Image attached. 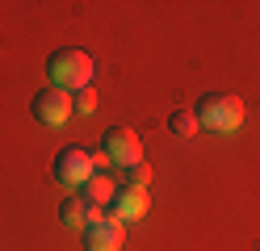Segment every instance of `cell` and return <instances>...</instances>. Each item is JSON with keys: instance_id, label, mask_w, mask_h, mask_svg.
Here are the masks:
<instances>
[{"instance_id": "1", "label": "cell", "mask_w": 260, "mask_h": 251, "mask_svg": "<svg viewBox=\"0 0 260 251\" xmlns=\"http://www.w3.org/2000/svg\"><path fill=\"white\" fill-rule=\"evenodd\" d=\"M193 117H198L202 130L231 134V130L243 126V100L235 92H206L198 105H193Z\"/></svg>"}, {"instance_id": "2", "label": "cell", "mask_w": 260, "mask_h": 251, "mask_svg": "<svg viewBox=\"0 0 260 251\" xmlns=\"http://www.w3.org/2000/svg\"><path fill=\"white\" fill-rule=\"evenodd\" d=\"M46 76H51L55 88H68V92H80V88H92V59L84 50H55L51 59H46Z\"/></svg>"}, {"instance_id": "3", "label": "cell", "mask_w": 260, "mask_h": 251, "mask_svg": "<svg viewBox=\"0 0 260 251\" xmlns=\"http://www.w3.org/2000/svg\"><path fill=\"white\" fill-rule=\"evenodd\" d=\"M29 113H34L42 126H63V122L76 113V100H72L68 88H55V84H51V88L34 92V100H29Z\"/></svg>"}, {"instance_id": "4", "label": "cell", "mask_w": 260, "mask_h": 251, "mask_svg": "<svg viewBox=\"0 0 260 251\" xmlns=\"http://www.w3.org/2000/svg\"><path fill=\"white\" fill-rule=\"evenodd\" d=\"M126 243V222H118L113 213H101L84 226V251H122Z\"/></svg>"}, {"instance_id": "5", "label": "cell", "mask_w": 260, "mask_h": 251, "mask_svg": "<svg viewBox=\"0 0 260 251\" xmlns=\"http://www.w3.org/2000/svg\"><path fill=\"white\" fill-rule=\"evenodd\" d=\"M101 142H105L109 163L130 167V163H139V159H143V138H139V130H130V126H109Z\"/></svg>"}, {"instance_id": "6", "label": "cell", "mask_w": 260, "mask_h": 251, "mask_svg": "<svg viewBox=\"0 0 260 251\" xmlns=\"http://www.w3.org/2000/svg\"><path fill=\"white\" fill-rule=\"evenodd\" d=\"M92 172H96L92 155H88V151H80V147H63L59 155H55V163H51V176L59 184H84Z\"/></svg>"}, {"instance_id": "7", "label": "cell", "mask_w": 260, "mask_h": 251, "mask_svg": "<svg viewBox=\"0 0 260 251\" xmlns=\"http://www.w3.org/2000/svg\"><path fill=\"white\" fill-rule=\"evenodd\" d=\"M113 218L118 222H139L143 213L151 209V197H147V189H135V184H122L118 193H113Z\"/></svg>"}, {"instance_id": "8", "label": "cell", "mask_w": 260, "mask_h": 251, "mask_svg": "<svg viewBox=\"0 0 260 251\" xmlns=\"http://www.w3.org/2000/svg\"><path fill=\"white\" fill-rule=\"evenodd\" d=\"M101 213H105V209H92L88 201L76 193V197H63V205H59V222H63V226H72V230H84L92 218H101Z\"/></svg>"}, {"instance_id": "9", "label": "cell", "mask_w": 260, "mask_h": 251, "mask_svg": "<svg viewBox=\"0 0 260 251\" xmlns=\"http://www.w3.org/2000/svg\"><path fill=\"white\" fill-rule=\"evenodd\" d=\"M113 193H118V184H113V180H109L105 172H92V176H88L84 184H80V197H84L92 209H105L109 201H113Z\"/></svg>"}, {"instance_id": "10", "label": "cell", "mask_w": 260, "mask_h": 251, "mask_svg": "<svg viewBox=\"0 0 260 251\" xmlns=\"http://www.w3.org/2000/svg\"><path fill=\"white\" fill-rule=\"evenodd\" d=\"M168 130L176 134V138H193V134H198V117H193V109H176L168 117Z\"/></svg>"}, {"instance_id": "11", "label": "cell", "mask_w": 260, "mask_h": 251, "mask_svg": "<svg viewBox=\"0 0 260 251\" xmlns=\"http://www.w3.org/2000/svg\"><path fill=\"white\" fill-rule=\"evenodd\" d=\"M122 180H126V184H135V189H147V180H151V163H147V159H139V163L122 167Z\"/></svg>"}, {"instance_id": "12", "label": "cell", "mask_w": 260, "mask_h": 251, "mask_svg": "<svg viewBox=\"0 0 260 251\" xmlns=\"http://www.w3.org/2000/svg\"><path fill=\"white\" fill-rule=\"evenodd\" d=\"M72 100H76V113H92V109H96V92H92V88L72 92Z\"/></svg>"}]
</instances>
